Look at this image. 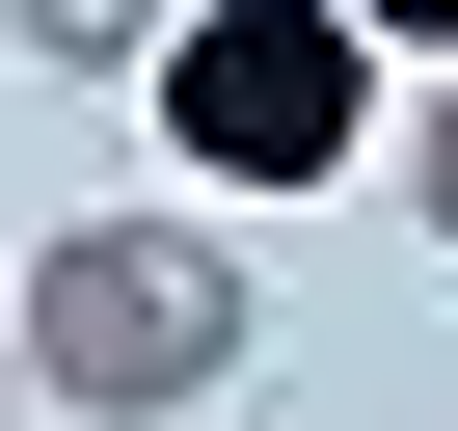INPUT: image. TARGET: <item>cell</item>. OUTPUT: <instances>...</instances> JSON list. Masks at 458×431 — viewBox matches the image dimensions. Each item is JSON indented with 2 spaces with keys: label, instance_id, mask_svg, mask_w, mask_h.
<instances>
[{
  "label": "cell",
  "instance_id": "obj_3",
  "mask_svg": "<svg viewBox=\"0 0 458 431\" xmlns=\"http://www.w3.org/2000/svg\"><path fill=\"white\" fill-rule=\"evenodd\" d=\"M377 216H404V243H458V55L377 108Z\"/></svg>",
  "mask_w": 458,
  "mask_h": 431
},
{
  "label": "cell",
  "instance_id": "obj_5",
  "mask_svg": "<svg viewBox=\"0 0 458 431\" xmlns=\"http://www.w3.org/2000/svg\"><path fill=\"white\" fill-rule=\"evenodd\" d=\"M351 28H377V55H458V0H351Z\"/></svg>",
  "mask_w": 458,
  "mask_h": 431
},
{
  "label": "cell",
  "instance_id": "obj_4",
  "mask_svg": "<svg viewBox=\"0 0 458 431\" xmlns=\"http://www.w3.org/2000/svg\"><path fill=\"white\" fill-rule=\"evenodd\" d=\"M0 28H28L55 81H135V55H162V0H0Z\"/></svg>",
  "mask_w": 458,
  "mask_h": 431
},
{
  "label": "cell",
  "instance_id": "obj_1",
  "mask_svg": "<svg viewBox=\"0 0 458 431\" xmlns=\"http://www.w3.org/2000/svg\"><path fill=\"white\" fill-rule=\"evenodd\" d=\"M0 297H28V404H55V431H189V404H243V351H270L243 243H216L189 189H108V216H55Z\"/></svg>",
  "mask_w": 458,
  "mask_h": 431
},
{
  "label": "cell",
  "instance_id": "obj_6",
  "mask_svg": "<svg viewBox=\"0 0 458 431\" xmlns=\"http://www.w3.org/2000/svg\"><path fill=\"white\" fill-rule=\"evenodd\" d=\"M0 404H28V297H0Z\"/></svg>",
  "mask_w": 458,
  "mask_h": 431
},
{
  "label": "cell",
  "instance_id": "obj_2",
  "mask_svg": "<svg viewBox=\"0 0 458 431\" xmlns=\"http://www.w3.org/2000/svg\"><path fill=\"white\" fill-rule=\"evenodd\" d=\"M135 108H162L189 189H377V108H404V81H377L351 0H162Z\"/></svg>",
  "mask_w": 458,
  "mask_h": 431
}]
</instances>
